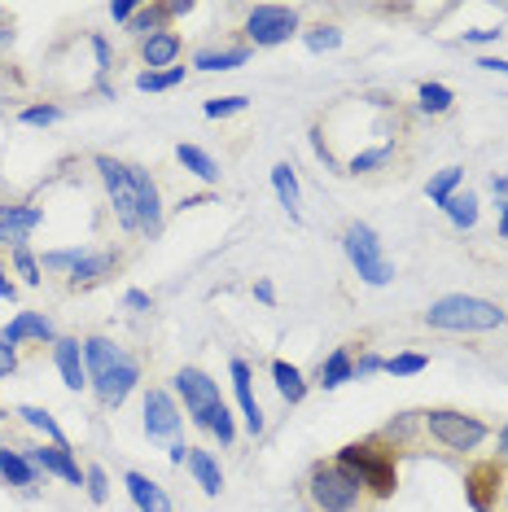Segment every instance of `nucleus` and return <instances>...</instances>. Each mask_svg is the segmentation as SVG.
<instances>
[{
	"mask_svg": "<svg viewBox=\"0 0 508 512\" xmlns=\"http://www.w3.org/2000/svg\"><path fill=\"white\" fill-rule=\"evenodd\" d=\"M504 320L508 316L495 307V302L473 298V294H447L425 311V324H430V329H443V333H491V329H500Z\"/></svg>",
	"mask_w": 508,
	"mask_h": 512,
	"instance_id": "1",
	"label": "nucleus"
},
{
	"mask_svg": "<svg viewBox=\"0 0 508 512\" xmlns=\"http://www.w3.org/2000/svg\"><path fill=\"white\" fill-rule=\"evenodd\" d=\"M333 464H342V469L364 486V495H373V499H390L399 491L395 456H390V451H381L377 442H351V447L338 451V460H333Z\"/></svg>",
	"mask_w": 508,
	"mask_h": 512,
	"instance_id": "2",
	"label": "nucleus"
},
{
	"mask_svg": "<svg viewBox=\"0 0 508 512\" xmlns=\"http://www.w3.org/2000/svg\"><path fill=\"white\" fill-rule=\"evenodd\" d=\"M307 499L316 512H360L364 486L355 482L342 464H316L307 477Z\"/></svg>",
	"mask_w": 508,
	"mask_h": 512,
	"instance_id": "3",
	"label": "nucleus"
},
{
	"mask_svg": "<svg viewBox=\"0 0 508 512\" xmlns=\"http://www.w3.org/2000/svg\"><path fill=\"white\" fill-rule=\"evenodd\" d=\"M342 250H346V259H351V267L360 272V281L364 285H390L395 281V267H390V259L381 254V241H377V232L368 228V224H351L342 232Z\"/></svg>",
	"mask_w": 508,
	"mask_h": 512,
	"instance_id": "4",
	"label": "nucleus"
},
{
	"mask_svg": "<svg viewBox=\"0 0 508 512\" xmlns=\"http://www.w3.org/2000/svg\"><path fill=\"white\" fill-rule=\"evenodd\" d=\"M421 425H425V434H430L438 447H447V451H473L478 442H487V434H491L478 416L452 412V407H434V412H425Z\"/></svg>",
	"mask_w": 508,
	"mask_h": 512,
	"instance_id": "5",
	"label": "nucleus"
},
{
	"mask_svg": "<svg viewBox=\"0 0 508 512\" xmlns=\"http://www.w3.org/2000/svg\"><path fill=\"white\" fill-rule=\"evenodd\" d=\"M97 171H101V184H106L110 202H114V215L127 232H141V197H136V180H132V167L110 154H97Z\"/></svg>",
	"mask_w": 508,
	"mask_h": 512,
	"instance_id": "6",
	"label": "nucleus"
},
{
	"mask_svg": "<svg viewBox=\"0 0 508 512\" xmlns=\"http://www.w3.org/2000/svg\"><path fill=\"white\" fill-rule=\"evenodd\" d=\"M290 36H298V14L285 5H254L246 14V40L254 49H276Z\"/></svg>",
	"mask_w": 508,
	"mask_h": 512,
	"instance_id": "7",
	"label": "nucleus"
},
{
	"mask_svg": "<svg viewBox=\"0 0 508 512\" xmlns=\"http://www.w3.org/2000/svg\"><path fill=\"white\" fill-rule=\"evenodd\" d=\"M176 394L184 399V407H189V416H193V425H211V416L224 407V399H219V386L211 377H206L202 368H180L176 372Z\"/></svg>",
	"mask_w": 508,
	"mask_h": 512,
	"instance_id": "8",
	"label": "nucleus"
},
{
	"mask_svg": "<svg viewBox=\"0 0 508 512\" xmlns=\"http://www.w3.org/2000/svg\"><path fill=\"white\" fill-rule=\"evenodd\" d=\"M500 482H504V460H482L465 477V495L473 512H495L500 504Z\"/></svg>",
	"mask_w": 508,
	"mask_h": 512,
	"instance_id": "9",
	"label": "nucleus"
},
{
	"mask_svg": "<svg viewBox=\"0 0 508 512\" xmlns=\"http://www.w3.org/2000/svg\"><path fill=\"white\" fill-rule=\"evenodd\" d=\"M180 429V403L167 390H145V434L149 438H171Z\"/></svg>",
	"mask_w": 508,
	"mask_h": 512,
	"instance_id": "10",
	"label": "nucleus"
},
{
	"mask_svg": "<svg viewBox=\"0 0 508 512\" xmlns=\"http://www.w3.org/2000/svg\"><path fill=\"white\" fill-rule=\"evenodd\" d=\"M31 464H36L40 473H53V477H62V482H71V486H84V469H79V460L71 456V447H57V442H49V447H31L27 451Z\"/></svg>",
	"mask_w": 508,
	"mask_h": 512,
	"instance_id": "11",
	"label": "nucleus"
},
{
	"mask_svg": "<svg viewBox=\"0 0 508 512\" xmlns=\"http://www.w3.org/2000/svg\"><path fill=\"white\" fill-rule=\"evenodd\" d=\"M0 342L5 346H18V342H57L53 333V320L40 316V311H18L14 320L0 329Z\"/></svg>",
	"mask_w": 508,
	"mask_h": 512,
	"instance_id": "12",
	"label": "nucleus"
},
{
	"mask_svg": "<svg viewBox=\"0 0 508 512\" xmlns=\"http://www.w3.org/2000/svg\"><path fill=\"white\" fill-rule=\"evenodd\" d=\"M53 364H57V372H62V381L71 390H84L88 386L84 342H75V337H57V342H53Z\"/></svg>",
	"mask_w": 508,
	"mask_h": 512,
	"instance_id": "13",
	"label": "nucleus"
},
{
	"mask_svg": "<svg viewBox=\"0 0 508 512\" xmlns=\"http://www.w3.org/2000/svg\"><path fill=\"white\" fill-rule=\"evenodd\" d=\"M228 372H233V390H237V403H241V416H246V429L254 438L263 434V407H259V399H254V386H250V364L246 359H233L228 364Z\"/></svg>",
	"mask_w": 508,
	"mask_h": 512,
	"instance_id": "14",
	"label": "nucleus"
},
{
	"mask_svg": "<svg viewBox=\"0 0 508 512\" xmlns=\"http://www.w3.org/2000/svg\"><path fill=\"white\" fill-rule=\"evenodd\" d=\"M123 359L127 355L110 342V337H88V342H84V364H88V381H92V386H101V381H106L110 372L123 364Z\"/></svg>",
	"mask_w": 508,
	"mask_h": 512,
	"instance_id": "15",
	"label": "nucleus"
},
{
	"mask_svg": "<svg viewBox=\"0 0 508 512\" xmlns=\"http://www.w3.org/2000/svg\"><path fill=\"white\" fill-rule=\"evenodd\" d=\"M180 49H184V40L171 27H163V31H154L149 40H141V62L149 66V71H171Z\"/></svg>",
	"mask_w": 508,
	"mask_h": 512,
	"instance_id": "16",
	"label": "nucleus"
},
{
	"mask_svg": "<svg viewBox=\"0 0 508 512\" xmlns=\"http://www.w3.org/2000/svg\"><path fill=\"white\" fill-rule=\"evenodd\" d=\"M132 180H136V197H141V232H145V237H158V232H163V202H158V184L149 180L145 167H132Z\"/></svg>",
	"mask_w": 508,
	"mask_h": 512,
	"instance_id": "17",
	"label": "nucleus"
},
{
	"mask_svg": "<svg viewBox=\"0 0 508 512\" xmlns=\"http://www.w3.org/2000/svg\"><path fill=\"white\" fill-rule=\"evenodd\" d=\"M40 211L36 206H0V241L9 246H27V232L40 228Z\"/></svg>",
	"mask_w": 508,
	"mask_h": 512,
	"instance_id": "18",
	"label": "nucleus"
},
{
	"mask_svg": "<svg viewBox=\"0 0 508 512\" xmlns=\"http://www.w3.org/2000/svg\"><path fill=\"white\" fill-rule=\"evenodd\" d=\"M119 272V254H84L75 267H71V289H88V285H101L106 276Z\"/></svg>",
	"mask_w": 508,
	"mask_h": 512,
	"instance_id": "19",
	"label": "nucleus"
},
{
	"mask_svg": "<svg viewBox=\"0 0 508 512\" xmlns=\"http://www.w3.org/2000/svg\"><path fill=\"white\" fill-rule=\"evenodd\" d=\"M136 381H141V364H136V359H123V364H119V368H114V372H110V377H106V381H101V386H97V394H101V403L119 407V403L127 399V394H132V390H136Z\"/></svg>",
	"mask_w": 508,
	"mask_h": 512,
	"instance_id": "20",
	"label": "nucleus"
},
{
	"mask_svg": "<svg viewBox=\"0 0 508 512\" xmlns=\"http://www.w3.org/2000/svg\"><path fill=\"white\" fill-rule=\"evenodd\" d=\"M123 482H127V495H132V504L141 508V512H171L167 491L158 482H149L145 473H127Z\"/></svg>",
	"mask_w": 508,
	"mask_h": 512,
	"instance_id": "21",
	"label": "nucleus"
},
{
	"mask_svg": "<svg viewBox=\"0 0 508 512\" xmlns=\"http://www.w3.org/2000/svg\"><path fill=\"white\" fill-rule=\"evenodd\" d=\"M272 189H276V202L290 211V219L303 215V193H298V176L290 162H276L272 167Z\"/></svg>",
	"mask_w": 508,
	"mask_h": 512,
	"instance_id": "22",
	"label": "nucleus"
},
{
	"mask_svg": "<svg viewBox=\"0 0 508 512\" xmlns=\"http://www.w3.org/2000/svg\"><path fill=\"white\" fill-rule=\"evenodd\" d=\"M189 473L198 477V486H202L206 495H219V491H224V469H219V460L211 456V451L189 447Z\"/></svg>",
	"mask_w": 508,
	"mask_h": 512,
	"instance_id": "23",
	"label": "nucleus"
},
{
	"mask_svg": "<svg viewBox=\"0 0 508 512\" xmlns=\"http://www.w3.org/2000/svg\"><path fill=\"white\" fill-rule=\"evenodd\" d=\"M355 377V359H351V351H346V346H338V351H333L325 364L316 368V386L320 390H338L342 381H351Z\"/></svg>",
	"mask_w": 508,
	"mask_h": 512,
	"instance_id": "24",
	"label": "nucleus"
},
{
	"mask_svg": "<svg viewBox=\"0 0 508 512\" xmlns=\"http://www.w3.org/2000/svg\"><path fill=\"white\" fill-rule=\"evenodd\" d=\"M0 477H5L9 486H31L40 477V469L31 464L27 451H9V447H0Z\"/></svg>",
	"mask_w": 508,
	"mask_h": 512,
	"instance_id": "25",
	"label": "nucleus"
},
{
	"mask_svg": "<svg viewBox=\"0 0 508 512\" xmlns=\"http://www.w3.org/2000/svg\"><path fill=\"white\" fill-rule=\"evenodd\" d=\"M250 62V49L241 44V49H202L198 57H193V66L198 71H237V66Z\"/></svg>",
	"mask_w": 508,
	"mask_h": 512,
	"instance_id": "26",
	"label": "nucleus"
},
{
	"mask_svg": "<svg viewBox=\"0 0 508 512\" xmlns=\"http://www.w3.org/2000/svg\"><path fill=\"white\" fill-rule=\"evenodd\" d=\"M272 381H276V390H281L285 403H303L307 399V377L294 364H285V359H276L272 364Z\"/></svg>",
	"mask_w": 508,
	"mask_h": 512,
	"instance_id": "27",
	"label": "nucleus"
},
{
	"mask_svg": "<svg viewBox=\"0 0 508 512\" xmlns=\"http://www.w3.org/2000/svg\"><path fill=\"white\" fill-rule=\"evenodd\" d=\"M176 158H180V167H184V171H193V176H198L202 184H215V180H219V162L206 154V149H198V145H180V149H176Z\"/></svg>",
	"mask_w": 508,
	"mask_h": 512,
	"instance_id": "28",
	"label": "nucleus"
},
{
	"mask_svg": "<svg viewBox=\"0 0 508 512\" xmlns=\"http://www.w3.org/2000/svg\"><path fill=\"white\" fill-rule=\"evenodd\" d=\"M443 211H447V219H452L456 228H473V224H478V193H469V189L452 193L443 202Z\"/></svg>",
	"mask_w": 508,
	"mask_h": 512,
	"instance_id": "29",
	"label": "nucleus"
},
{
	"mask_svg": "<svg viewBox=\"0 0 508 512\" xmlns=\"http://www.w3.org/2000/svg\"><path fill=\"white\" fill-rule=\"evenodd\" d=\"M18 416H22V425L40 429V434L49 438V442H57V447H71V442H66V434H62V425H57L53 416L44 412V407H31V403H27V407H18Z\"/></svg>",
	"mask_w": 508,
	"mask_h": 512,
	"instance_id": "30",
	"label": "nucleus"
},
{
	"mask_svg": "<svg viewBox=\"0 0 508 512\" xmlns=\"http://www.w3.org/2000/svg\"><path fill=\"white\" fill-rule=\"evenodd\" d=\"M163 22H167V5H145V9H136L132 22H127V36L149 40L154 31H163Z\"/></svg>",
	"mask_w": 508,
	"mask_h": 512,
	"instance_id": "31",
	"label": "nucleus"
},
{
	"mask_svg": "<svg viewBox=\"0 0 508 512\" xmlns=\"http://www.w3.org/2000/svg\"><path fill=\"white\" fill-rule=\"evenodd\" d=\"M460 180H465V171H460V167H443L438 176H430V184H425V193H430V202H434V206H443L447 197H452V193L460 189Z\"/></svg>",
	"mask_w": 508,
	"mask_h": 512,
	"instance_id": "32",
	"label": "nucleus"
},
{
	"mask_svg": "<svg viewBox=\"0 0 508 512\" xmlns=\"http://www.w3.org/2000/svg\"><path fill=\"white\" fill-rule=\"evenodd\" d=\"M452 88H447V84H421L417 88V106L425 110V114H447V110H452Z\"/></svg>",
	"mask_w": 508,
	"mask_h": 512,
	"instance_id": "33",
	"label": "nucleus"
},
{
	"mask_svg": "<svg viewBox=\"0 0 508 512\" xmlns=\"http://www.w3.org/2000/svg\"><path fill=\"white\" fill-rule=\"evenodd\" d=\"M390 158H395V145H377V149H364V154H355L351 162H346V171H351V176H368V171L386 167Z\"/></svg>",
	"mask_w": 508,
	"mask_h": 512,
	"instance_id": "34",
	"label": "nucleus"
},
{
	"mask_svg": "<svg viewBox=\"0 0 508 512\" xmlns=\"http://www.w3.org/2000/svg\"><path fill=\"white\" fill-rule=\"evenodd\" d=\"M176 84H184V66H171V71H145L141 79H136V88L141 92H167Z\"/></svg>",
	"mask_w": 508,
	"mask_h": 512,
	"instance_id": "35",
	"label": "nucleus"
},
{
	"mask_svg": "<svg viewBox=\"0 0 508 512\" xmlns=\"http://www.w3.org/2000/svg\"><path fill=\"white\" fill-rule=\"evenodd\" d=\"M303 40H307V49H311V53H333V49L342 44V31H338V27H325V22H320V27H311Z\"/></svg>",
	"mask_w": 508,
	"mask_h": 512,
	"instance_id": "36",
	"label": "nucleus"
},
{
	"mask_svg": "<svg viewBox=\"0 0 508 512\" xmlns=\"http://www.w3.org/2000/svg\"><path fill=\"white\" fill-rule=\"evenodd\" d=\"M14 267H18V276H22V281H27L31 289H36V285H40V276H44V267L36 263V254H31L27 246H14Z\"/></svg>",
	"mask_w": 508,
	"mask_h": 512,
	"instance_id": "37",
	"label": "nucleus"
},
{
	"mask_svg": "<svg viewBox=\"0 0 508 512\" xmlns=\"http://www.w3.org/2000/svg\"><path fill=\"white\" fill-rule=\"evenodd\" d=\"M430 368V359L425 355H395V359H386V372L390 377H417V372Z\"/></svg>",
	"mask_w": 508,
	"mask_h": 512,
	"instance_id": "38",
	"label": "nucleus"
},
{
	"mask_svg": "<svg viewBox=\"0 0 508 512\" xmlns=\"http://www.w3.org/2000/svg\"><path fill=\"white\" fill-rule=\"evenodd\" d=\"M246 106H250L246 97H215V101H206L202 106V114L206 119H228V114H241Z\"/></svg>",
	"mask_w": 508,
	"mask_h": 512,
	"instance_id": "39",
	"label": "nucleus"
},
{
	"mask_svg": "<svg viewBox=\"0 0 508 512\" xmlns=\"http://www.w3.org/2000/svg\"><path fill=\"white\" fill-rule=\"evenodd\" d=\"M84 486H88V499L92 504H106V495H110V482H106V469H84Z\"/></svg>",
	"mask_w": 508,
	"mask_h": 512,
	"instance_id": "40",
	"label": "nucleus"
},
{
	"mask_svg": "<svg viewBox=\"0 0 508 512\" xmlns=\"http://www.w3.org/2000/svg\"><path fill=\"white\" fill-rule=\"evenodd\" d=\"M84 254H88V250H53V254H44V263H40V267H49V272H66V276H71V267H75L79 259H84Z\"/></svg>",
	"mask_w": 508,
	"mask_h": 512,
	"instance_id": "41",
	"label": "nucleus"
},
{
	"mask_svg": "<svg viewBox=\"0 0 508 512\" xmlns=\"http://www.w3.org/2000/svg\"><path fill=\"white\" fill-rule=\"evenodd\" d=\"M206 429H211V434L219 438V447H228V442L237 438V425H233V416H228V407H219V412L211 416V425H206Z\"/></svg>",
	"mask_w": 508,
	"mask_h": 512,
	"instance_id": "42",
	"label": "nucleus"
},
{
	"mask_svg": "<svg viewBox=\"0 0 508 512\" xmlns=\"http://www.w3.org/2000/svg\"><path fill=\"white\" fill-rule=\"evenodd\" d=\"M18 119L27 123V127H49V123L62 119V110H57V106H31V110H22Z\"/></svg>",
	"mask_w": 508,
	"mask_h": 512,
	"instance_id": "43",
	"label": "nucleus"
},
{
	"mask_svg": "<svg viewBox=\"0 0 508 512\" xmlns=\"http://www.w3.org/2000/svg\"><path fill=\"white\" fill-rule=\"evenodd\" d=\"M136 9H141L136 0H114V5H110V18H114V22H132Z\"/></svg>",
	"mask_w": 508,
	"mask_h": 512,
	"instance_id": "44",
	"label": "nucleus"
},
{
	"mask_svg": "<svg viewBox=\"0 0 508 512\" xmlns=\"http://www.w3.org/2000/svg\"><path fill=\"white\" fill-rule=\"evenodd\" d=\"M381 368H386V359L381 355H364L360 364H355V377H373V372H381Z\"/></svg>",
	"mask_w": 508,
	"mask_h": 512,
	"instance_id": "45",
	"label": "nucleus"
},
{
	"mask_svg": "<svg viewBox=\"0 0 508 512\" xmlns=\"http://www.w3.org/2000/svg\"><path fill=\"white\" fill-rule=\"evenodd\" d=\"M504 31L500 27H482V31H465V44H491V40H500Z\"/></svg>",
	"mask_w": 508,
	"mask_h": 512,
	"instance_id": "46",
	"label": "nucleus"
},
{
	"mask_svg": "<svg viewBox=\"0 0 508 512\" xmlns=\"http://www.w3.org/2000/svg\"><path fill=\"white\" fill-rule=\"evenodd\" d=\"M18 368V355H14V346H5V342H0V381H5L9 377V372H14Z\"/></svg>",
	"mask_w": 508,
	"mask_h": 512,
	"instance_id": "47",
	"label": "nucleus"
},
{
	"mask_svg": "<svg viewBox=\"0 0 508 512\" xmlns=\"http://www.w3.org/2000/svg\"><path fill=\"white\" fill-rule=\"evenodd\" d=\"M92 49H97V71L106 75V71H110V44L101 40V36H92Z\"/></svg>",
	"mask_w": 508,
	"mask_h": 512,
	"instance_id": "48",
	"label": "nucleus"
},
{
	"mask_svg": "<svg viewBox=\"0 0 508 512\" xmlns=\"http://www.w3.org/2000/svg\"><path fill=\"white\" fill-rule=\"evenodd\" d=\"M0 298H5V302H14V298H18V289H14V281H9L5 263H0Z\"/></svg>",
	"mask_w": 508,
	"mask_h": 512,
	"instance_id": "49",
	"label": "nucleus"
},
{
	"mask_svg": "<svg viewBox=\"0 0 508 512\" xmlns=\"http://www.w3.org/2000/svg\"><path fill=\"white\" fill-rule=\"evenodd\" d=\"M127 307H136V311H149V294H141V289H127Z\"/></svg>",
	"mask_w": 508,
	"mask_h": 512,
	"instance_id": "50",
	"label": "nucleus"
},
{
	"mask_svg": "<svg viewBox=\"0 0 508 512\" xmlns=\"http://www.w3.org/2000/svg\"><path fill=\"white\" fill-rule=\"evenodd\" d=\"M180 14H193V0H171V5H167V18H180Z\"/></svg>",
	"mask_w": 508,
	"mask_h": 512,
	"instance_id": "51",
	"label": "nucleus"
},
{
	"mask_svg": "<svg viewBox=\"0 0 508 512\" xmlns=\"http://www.w3.org/2000/svg\"><path fill=\"white\" fill-rule=\"evenodd\" d=\"M482 71H495V75H508V62H500V57H482Z\"/></svg>",
	"mask_w": 508,
	"mask_h": 512,
	"instance_id": "52",
	"label": "nucleus"
},
{
	"mask_svg": "<svg viewBox=\"0 0 508 512\" xmlns=\"http://www.w3.org/2000/svg\"><path fill=\"white\" fill-rule=\"evenodd\" d=\"M491 193L500 197V202H508V176H495V180H491Z\"/></svg>",
	"mask_w": 508,
	"mask_h": 512,
	"instance_id": "53",
	"label": "nucleus"
},
{
	"mask_svg": "<svg viewBox=\"0 0 508 512\" xmlns=\"http://www.w3.org/2000/svg\"><path fill=\"white\" fill-rule=\"evenodd\" d=\"M254 298H259V302H272L276 294H272V285H268V281H259V285H254Z\"/></svg>",
	"mask_w": 508,
	"mask_h": 512,
	"instance_id": "54",
	"label": "nucleus"
},
{
	"mask_svg": "<svg viewBox=\"0 0 508 512\" xmlns=\"http://www.w3.org/2000/svg\"><path fill=\"white\" fill-rule=\"evenodd\" d=\"M500 237L508 241V202H500Z\"/></svg>",
	"mask_w": 508,
	"mask_h": 512,
	"instance_id": "55",
	"label": "nucleus"
},
{
	"mask_svg": "<svg viewBox=\"0 0 508 512\" xmlns=\"http://www.w3.org/2000/svg\"><path fill=\"white\" fill-rule=\"evenodd\" d=\"M500 456H508V425L500 429Z\"/></svg>",
	"mask_w": 508,
	"mask_h": 512,
	"instance_id": "56",
	"label": "nucleus"
},
{
	"mask_svg": "<svg viewBox=\"0 0 508 512\" xmlns=\"http://www.w3.org/2000/svg\"><path fill=\"white\" fill-rule=\"evenodd\" d=\"M504 508H508V491H504Z\"/></svg>",
	"mask_w": 508,
	"mask_h": 512,
	"instance_id": "57",
	"label": "nucleus"
},
{
	"mask_svg": "<svg viewBox=\"0 0 508 512\" xmlns=\"http://www.w3.org/2000/svg\"><path fill=\"white\" fill-rule=\"evenodd\" d=\"M0 421H5V412H0Z\"/></svg>",
	"mask_w": 508,
	"mask_h": 512,
	"instance_id": "58",
	"label": "nucleus"
}]
</instances>
